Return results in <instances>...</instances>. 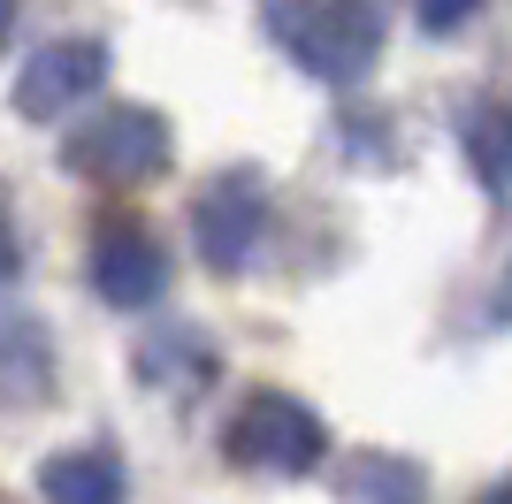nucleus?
<instances>
[{
	"mask_svg": "<svg viewBox=\"0 0 512 504\" xmlns=\"http://www.w3.org/2000/svg\"><path fill=\"white\" fill-rule=\"evenodd\" d=\"M169 115L161 107H92L77 115V130L62 138V168L69 176H92V184H153V176H169Z\"/></svg>",
	"mask_w": 512,
	"mask_h": 504,
	"instance_id": "nucleus-1",
	"label": "nucleus"
},
{
	"mask_svg": "<svg viewBox=\"0 0 512 504\" xmlns=\"http://www.w3.org/2000/svg\"><path fill=\"white\" fill-rule=\"evenodd\" d=\"M268 31L283 39V54L321 84H360L383 54V8L360 0H329V8H268Z\"/></svg>",
	"mask_w": 512,
	"mask_h": 504,
	"instance_id": "nucleus-2",
	"label": "nucleus"
},
{
	"mask_svg": "<svg viewBox=\"0 0 512 504\" xmlns=\"http://www.w3.org/2000/svg\"><path fill=\"white\" fill-rule=\"evenodd\" d=\"M237 466H260V474H314L329 459V428H321L314 405H299L291 390H253V398L230 413V436H222Z\"/></svg>",
	"mask_w": 512,
	"mask_h": 504,
	"instance_id": "nucleus-3",
	"label": "nucleus"
},
{
	"mask_svg": "<svg viewBox=\"0 0 512 504\" xmlns=\"http://www.w3.org/2000/svg\"><path fill=\"white\" fill-rule=\"evenodd\" d=\"M192 237H199V260L222 275H237L245 260L260 252L268 237V184L260 168H222L207 191L192 199Z\"/></svg>",
	"mask_w": 512,
	"mask_h": 504,
	"instance_id": "nucleus-4",
	"label": "nucleus"
},
{
	"mask_svg": "<svg viewBox=\"0 0 512 504\" xmlns=\"http://www.w3.org/2000/svg\"><path fill=\"white\" fill-rule=\"evenodd\" d=\"M100 84H107V46L100 39H54L16 69V115L62 123V115H77Z\"/></svg>",
	"mask_w": 512,
	"mask_h": 504,
	"instance_id": "nucleus-5",
	"label": "nucleus"
},
{
	"mask_svg": "<svg viewBox=\"0 0 512 504\" xmlns=\"http://www.w3.org/2000/svg\"><path fill=\"white\" fill-rule=\"evenodd\" d=\"M92 291H100L107 306H123V314L153 306V298L169 291V252H161V237H153L146 222H100V237H92Z\"/></svg>",
	"mask_w": 512,
	"mask_h": 504,
	"instance_id": "nucleus-6",
	"label": "nucleus"
},
{
	"mask_svg": "<svg viewBox=\"0 0 512 504\" xmlns=\"http://www.w3.org/2000/svg\"><path fill=\"white\" fill-rule=\"evenodd\" d=\"M54 382V344L31 314H0V398H46Z\"/></svg>",
	"mask_w": 512,
	"mask_h": 504,
	"instance_id": "nucleus-7",
	"label": "nucleus"
},
{
	"mask_svg": "<svg viewBox=\"0 0 512 504\" xmlns=\"http://www.w3.org/2000/svg\"><path fill=\"white\" fill-rule=\"evenodd\" d=\"M46 504H123V466L115 451H54L39 466Z\"/></svg>",
	"mask_w": 512,
	"mask_h": 504,
	"instance_id": "nucleus-8",
	"label": "nucleus"
},
{
	"mask_svg": "<svg viewBox=\"0 0 512 504\" xmlns=\"http://www.w3.org/2000/svg\"><path fill=\"white\" fill-rule=\"evenodd\" d=\"M344 497L352 504H428V482L413 459H390V451H352L344 459Z\"/></svg>",
	"mask_w": 512,
	"mask_h": 504,
	"instance_id": "nucleus-9",
	"label": "nucleus"
},
{
	"mask_svg": "<svg viewBox=\"0 0 512 504\" xmlns=\"http://www.w3.org/2000/svg\"><path fill=\"white\" fill-rule=\"evenodd\" d=\"M459 146H467L474 176H482L490 191H512V107H505V100L467 107V123H459Z\"/></svg>",
	"mask_w": 512,
	"mask_h": 504,
	"instance_id": "nucleus-10",
	"label": "nucleus"
},
{
	"mask_svg": "<svg viewBox=\"0 0 512 504\" xmlns=\"http://www.w3.org/2000/svg\"><path fill=\"white\" fill-rule=\"evenodd\" d=\"M16 268H23V245H16V222L0 214V283H16Z\"/></svg>",
	"mask_w": 512,
	"mask_h": 504,
	"instance_id": "nucleus-11",
	"label": "nucleus"
},
{
	"mask_svg": "<svg viewBox=\"0 0 512 504\" xmlns=\"http://www.w3.org/2000/svg\"><path fill=\"white\" fill-rule=\"evenodd\" d=\"M474 8H421V31H459Z\"/></svg>",
	"mask_w": 512,
	"mask_h": 504,
	"instance_id": "nucleus-12",
	"label": "nucleus"
},
{
	"mask_svg": "<svg viewBox=\"0 0 512 504\" xmlns=\"http://www.w3.org/2000/svg\"><path fill=\"white\" fill-rule=\"evenodd\" d=\"M8 39H16V8L0 0V54H8Z\"/></svg>",
	"mask_w": 512,
	"mask_h": 504,
	"instance_id": "nucleus-13",
	"label": "nucleus"
},
{
	"mask_svg": "<svg viewBox=\"0 0 512 504\" xmlns=\"http://www.w3.org/2000/svg\"><path fill=\"white\" fill-rule=\"evenodd\" d=\"M482 504H512V482H505V489H490V497H482Z\"/></svg>",
	"mask_w": 512,
	"mask_h": 504,
	"instance_id": "nucleus-14",
	"label": "nucleus"
}]
</instances>
